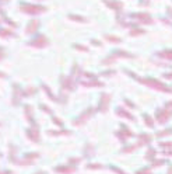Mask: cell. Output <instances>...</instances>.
<instances>
[{"label": "cell", "instance_id": "6da1fadb", "mask_svg": "<svg viewBox=\"0 0 172 174\" xmlns=\"http://www.w3.org/2000/svg\"><path fill=\"white\" fill-rule=\"evenodd\" d=\"M172 117V111L169 108H164V110H157L155 112V118H157V122L159 124H165L168 122V120Z\"/></svg>", "mask_w": 172, "mask_h": 174}, {"label": "cell", "instance_id": "7a4b0ae2", "mask_svg": "<svg viewBox=\"0 0 172 174\" xmlns=\"http://www.w3.org/2000/svg\"><path fill=\"white\" fill-rule=\"evenodd\" d=\"M121 128H122V129L119 131V132H116L115 135H116V136H118L122 142H126V140H127V138H132V136H133V132H132V131H129V128H127V126L121 125Z\"/></svg>", "mask_w": 172, "mask_h": 174}, {"label": "cell", "instance_id": "3957f363", "mask_svg": "<svg viewBox=\"0 0 172 174\" xmlns=\"http://www.w3.org/2000/svg\"><path fill=\"white\" fill-rule=\"evenodd\" d=\"M92 112H94V110H92V108H88L86 112H83V114L78 117V120H76V121L73 122V124H74V126H80V125H83V124H84V122L91 117V114H92Z\"/></svg>", "mask_w": 172, "mask_h": 174}, {"label": "cell", "instance_id": "277c9868", "mask_svg": "<svg viewBox=\"0 0 172 174\" xmlns=\"http://www.w3.org/2000/svg\"><path fill=\"white\" fill-rule=\"evenodd\" d=\"M27 136L30 138V139L32 140V142H39V131H38V126H35V128H31V129H27Z\"/></svg>", "mask_w": 172, "mask_h": 174}, {"label": "cell", "instance_id": "5b68a950", "mask_svg": "<svg viewBox=\"0 0 172 174\" xmlns=\"http://www.w3.org/2000/svg\"><path fill=\"white\" fill-rule=\"evenodd\" d=\"M55 171L60 174H73L77 171L76 167H70V166H60V167H55Z\"/></svg>", "mask_w": 172, "mask_h": 174}, {"label": "cell", "instance_id": "8992f818", "mask_svg": "<svg viewBox=\"0 0 172 174\" xmlns=\"http://www.w3.org/2000/svg\"><path fill=\"white\" fill-rule=\"evenodd\" d=\"M153 139V136L150 135V133H140L138 135V146H143V145H147V143H150Z\"/></svg>", "mask_w": 172, "mask_h": 174}, {"label": "cell", "instance_id": "52a82bcc", "mask_svg": "<svg viewBox=\"0 0 172 174\" xmlns=\"http://www.w3.org/2000/svg\"><path fill=\"white\" fill-rule=\"evenodd\" d=\"M108 104H109V96L103 94L102 98H101V101H100V111L105 112V111L108 110Z\"/></svg>", "mask_w": 172, "mask_h": 174}, {"label": "cell", "instance_id": "ba28073f", "mask_svg": "<svg viewBox=\"0 0 172 174\" xmlns=\"http://www.w3.org/2000/svg\"><path fill=\"white\" fill-rule=\"evenodd\" d=\"M94 155V146L92 145H90V143H87L86 147H84V156H92Z\"/></svg>", "mask_w": 172, "mask_h": 174}, {"label": "cell", "instance_id": "9c48e42d", "mask_svg": "<svg viewBox=\"0 0 172 174\" xmlns=\"http://www.w3.org/2000/svg\"><path fill=\"white\" fill-rule=\"evenodd\" d=\"M116 114L118 115H122V117H126L127 120H130V121H133L134 118H133V115H130L129 112H126L125 110H122V108H119V110H116Z\"/></svg>", "mask_w": 172, "mask_h": 174}, {"label": "cell", "instance_id": "30bf717a", "mask_svg": "<svg viewBox=\"0 0 172 174\" xmlns=\"http://www.w3.org/2000/svg\"><path fill=\"white\" fill-rule=\"evenodd\" d=\"M172 133V128H168V129H165V131H159V132H157V138H161V136H168V135H171Z\"/></svg>", "mask_w": 172, "mask_h": 174}, {"label": "cell", "instance_id": "8fae6325", "mask_svg": "<svg viewBox=\"0 0 172 174\" xmlns=\"http://www.w3.org/2000/svg\"><path fill=\"white\" fill-rule=\"evenodd\" d=\"M137 147H138V143H137V145H130V146H126V147H123V149H122V152H123V153H130V152L136 150Z\"/></svg>", "mask_w": 172, "mask_h": 174}, {"label": "cell", "instance_id": "7c38bea8", "mask_svg": "<svg viewBox=\"0 0 172 174\" xmlns=\"http://www.w3.org/2000/svg\"><path fill=\"white\" fill-rule=\"evenodd\" d=\"M155 155H157V152H155L154 149H148L147 150V155H146V159L147 160H154Z\"/></svg>", "mask_w": 172, "mask_h": 174}, {"label": "cell", "instance_id": "4fadbf2b", "mask_svg": "<svg viewBox=\"0 0 172 174\" xmlns=\"http://www.w3.org/2000/svg\"><path fill=\"white\" fill-rule=\"evenodd\" d=\"M144 122H146V125H147L148 128H153V126H154V121H153V120H151V117H150V115H147V114L144 115Z\"/></svg>", "mask_w": 172, "mask_h": 174}, {"label": "cell", "instance_id": "5bb4252c", "mask_svg": "<svg viewBox=\"0 0 172 174\" xmlns=\"http://www.w3.org/2000/svg\"><path fill=\"white\" fill-rule=\"evenodd\" d=\"M48 133H49V135H52V136H56V135H70L71 132H70V131H57V132L49 131Z\"/></svg>", "mask_w": 172, "mask_h": 174}, {"label": "cell", "instance_id": "9a60e30c", "mask_svg": "<svg viewBox=\"0 0 172 174\" xmlns=\"http://www.w3.org/2000/svg\"><path fill=\"white\" fill-rule=\"evenodd\" d=\"M25 112H27V117H28V121L35 124V121L32 120V115H31V108H30V105H25Z\"/></svg>", "mask_w": 172, "mask_h": 174}, {"label": "cell", "instance_id": "2e32d148", "mask_svg": "<svg viewBox=\"0 0 172 174\" xmlns=\"http://www.w3.org/2000/svg\"><path fill=\"white\" fill-rule=\"evenodd\" d=\"M136 174H153L151 173V169H148V167H144V169H140L136 171Z\"/></svg>", "mask_w": 172, "mask_h": 174}, {"label": "cell", "instance_id": "e0dca14e", "mask_svg": "<svg viewBox=\"0 0 172 174\" xmlns=\"http://www.w3.org/2000/svg\"><path fill=\"white\" fill-rule=\"evenodd\" d=\"M87 169H91V170H95V169H102V164H101V163H97V164L90 163V164H87Z\"/></svg>", "mask_w": 172, "mask_h": 174}, {"label": "cell", "instance_id": "ac0fdd59", "mask_svg": "<svg viewBox=\"0 0 172 174\" xmlns=\"http://www.w3.org/2000/svg\"><path fill=\"white\" fill-rule=\"evenodd\" d=\"M81 161V157H70L69 159V163L70 164H77Z\"/></svg>", "mask_w": 172, "mask_h": 174}, {"label": "cell", "instance_id": "d6986e66", "mask_svg": "<svg viewBox=\"0 0 172 174\" xmlns=\"http://www.w3.org/2000/svg\"><path fill=\"white\" fill-rule=\"evenodd\" d=\"M161 147H172V142H159Z\"/></svg>", "mask_w": 172, "mask_h": 174}, {"label": "cell", "instance_id": "ffe728a7", "mask_svg": "<svg viewBox=\"0 0 172 174\" xmlns=\"http://www.w3.org/2000/svg\"><path fill=\"white\" fill-rule=\"evenodd\" d=\"M164 163H167V161H165V160H154V161H153V166H154V167H157V166H162Z\"/></svg>", "mask_w": 172, "mask_h": 174}, {"label": "cell", "instance_id": "44dd1931", "mask_svg": "<svg viewBox=\"0 0 172 174\" xmlns=\"http://www.w3.org/2000/svg\"><path fill=\"white\" fill-rule=\"evenodd\" d=\"M111 170H113L115 173H118V174H126L123 170H121V169H118V167H115V166H111Z\"/></svg>", "mask_w": 172, "mask_h": 174}, {"label": "cell", "instance_id": "7402d4cb", "mask_svg": "<svg viewBox=\"0 0 172 174\" xmlns=\"http://www.w3.org/2000/svg\"><path fill=\"white\" fill-rule=\"evenodd\" d=\"M164 155H165V156H172V149H169V150H165V152H164Z\"/></svg>", "mask_w": 172, "mask_h": 174}, {"label": "cell", "instance_id": "603a6c76", "mask_svg": "<svg viewBox=\"0 0 172 174\" xmlns=\"http://www.w3.org/2000/svg\"><path fill=\"white\" fill-rule=\"evenodd\" d=\"M53 122H55V124H57L59 126H62V121H60V120H57V118H53Z\"/></svg>", "mask_w": 172, "mask_h": 174}, {"label": "cell", "instance_id": "cb8c5ba5", "mask_svg": "<svg viewBox=\"0 0 172 174\" xmlns=\"http://www.w3.org/2000/svg\"><path fill=\"white\" fill-rule=\"evenodd\" d=\"M167 108H169V110L172 108V101H169V103H167Z\"/></svg>", "mask_w": 172, "mask_h": 174}, {"label": "cell", "instance_id": "d4e9b609", "mask_svg": "<svg viewBox=\"0 0 172 174\" xmlns=\"http://www.w3.org/2000/svg\"><path fill=\"white\" fill-rule=\"evenodd\" d=\"M168 174H172V166H169V169H168Z\"/></svg>", "mask_w": 172, "mask_h": 174}, {"label": "cell", "instance_id": "484cf974", "mask_svg": "<svg viewBox=\"0 0 172 174\" xmlns=\"http://www.w3.org/2000/svg\"><path fill=\"white\" fill-rule=\"evenodd\" d=\"M36 174H43V173H42V171H38V173H36Z\"/></svg>", "mask_w": 172, "mask_h": 174}]
</instances>
